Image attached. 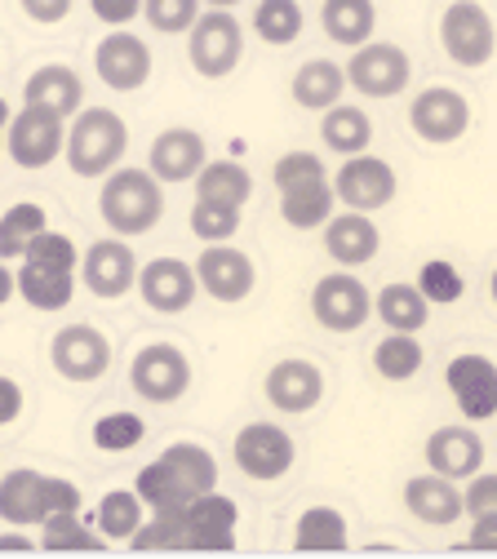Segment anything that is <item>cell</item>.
Returning a JSON list of instances; mask_svg holds the SVG:
<instances>
[{
	"instance_id": "obj_1",
	"label": "cell",
	"mask_w": 497,
	"mask_h": 559,
	"mask_svg": "<svg viewBox=\"0 0 497 559\" xmlns=\"http://www.w3.org/2000/svg\"><path fill=\"white\" fill-rule=\"evenodd\" d=\"M209 488H218V462L204 444L178 440L169 444L156 462H147L133 479V493L142 498V507L156 511V507H174V502H191Z\"/></svg>"
},
{
	"instance_id": "obj_2",
	"label": "cell",
	"mask_w": 497,
	"mask_h": 559,
	"mask_svg": "<svg viewBox=\"0 0 497 559\" xmlns=\"http://www.w3.org/2000/svg\"><path fill=\"white\" fill-rule=\"evenodd\" d=\"M98 209L116 236L133 240V236H147L156 231L161 214H165V187L152 169H111L98 195Z\"/></svg>"
},
{
	"instance_id": "obj_3",
	"label": "cell",
	"mask_w": 497,
	"mask_h": 559,
	"mask_svg": "<svg viewBox=\"0 0 497 559\" xmlns=\"http://www.w3.org/2000/svg\"><path fill=\"white\" fill-rule=\"evenodd\" d=\"M129 152V124L107 111V107H85L71 116V129H67V165L71 174L81 178H107Z\"/></svg>"
},
{
	"instance_id": "obj_4",
	"label": "cell",
	"mask_w": 497,
	"mask_h": 559,
	"mask_svg": "<svg viewBox=\"0 0 497 559\" xmlns=\"http://www.w3.org/2000/svg\"><path fill=\"white\" fill-rule=\"evenodd\" d=\"M240 53H245V27L232 10H204L187 32V58L204 81L232 76L240 67Z\"/></svg>"
},
{
	"instance_id": "obj_5",
	"label": "cell",
	"mask_w": 497,
	"mask_h": 559,
	"mask_svg": "<svg viewBox=\"0 0 497 559\" xmlns=\"http://www.w3.org/2000/svg\"><path fill=\"white\" fill-rule=\"evenodd\" d=\"M67 147V120L45 111V107H27L10 116L5 124V152L19 169H49Z\"/></svg>"
},
{
	"instance_id": "obj_6",
	"label": "cell",
	"mask_w": 497,
	"mask_h": 559,
	"mask_svg": "<svg viewBox=\"0 0 497 559\" xmlns=\"http://www.w3.org/2000/svg\"><path fill=\"white\" fill-rule=\"evenodd\" d=\"M236 524H240L236 498L209 488V493L182 502V550L227 555V550H236Z\"/></svg>"
},
{
	"instance_id": "obj_7",
	"label": "cell",
	"mask_w": 497,
	"mask_h": 559,
	"mask_svg": "<svg viewBox=\"0 0 497 559\" xmlns=\"http://www.w3.org/2000/svg\"><path fill=\"white\" fill-rule=\"evenodd\" d=\"M409 81H413L409 53L387 40H365L346 62V85H355V94L365 98H395L409 90Z\"/></svg>"
},
{
	"instance_id": "obj_8",
	"label": "cell",
	"mask_w": 497,
	"mask_h": 559,
	"mask_svg": "<svg viewBox=\"0 0 497 559\" xmlns=\"http://www.w3.org/2000/svg\"><path fill=\"white\" fill-rule=\"evenodd\" d=\"M129 382H133V391L142 400L174 404L191 386V360H187L182 346H174V342H152V346H142V352L133 356Z\"/></svg>"
},
{
	"instance_id": "obj_9",
	"label": "cell",
	"mask_w": 497,
	"mask_h": 559,
	"mask_svg": "<svg viewBox=\"0 0 497 559\" xmlns=\"http://www.w3.org/2000/svg\"><path fill=\"white\" fill-rule=\"evenodd\" d=\"M311 316L329 333H355V329H360L374 316V298L360 285V275L342 266V271L316 280V289H311Z\"/></svg>"
},
{
	"instance_id": "obj_10",
	"label": "cell",
	"mask_w": 497,
	"mask_h": 559,
	"mask_svg": "<svg viewBox=\"0 0 497 559\" xmlns=\"http://www.w3.org/2000/svg\"><path fill=\"white\" fill-rule=\"evenodd\" d=\"M440 45L458 67H484L497 53V27L480 0H453L440 19Z\"/></svg>"
},
{
	"instance_id": "obj_11",
	"label": "cell",
	"mask_w": 497,
	"mask_h": 559,
	"mask_svg": "<svg viewBox=\"0 0 497 559\" xmlns=\"http://www.w3.org/2000/svg\"><path fill=\"white\" fill-rule=\"evenodd\" d=\"M49 365L67 382H98L111 365V342L94 324H67L49 342Z\"/></svg>"
},
{
	"instance_id": "obj_12",
	"label": "cell",
	"mask_w": 497,
	"mask_h": 559,
	"mask_svg": "<svg viewBox=\"0 0 497 559\" xmlns=\"http://www.w3.org/2000/svg\"><path fill=\"white\" fill-rule=\"evenodd\" d=\"M409 124H413V133L422 138V143L449 147L471 129V103L449 85H431L409 103Z\"/></svg>"
},
{
	"instance_id": "obj_13",
	"label": "cell",
	"mask_w": 497,
	"mask_h": 559,
	"mask_svg": "<svg viewBox=\"0 0 497 559\" xmlns=\"http://www.w3.org/2000/svg\"><path fill=\"white\" fill-rule=\"evenodd\" d=\"M232 453H236V466H240L249 479H262V484L284 479V475H289V466H294V457H298L294 436L280 431V427H271V423H249V427H240Z\"/></svg>"
},
{
	"instance_id": "obj_14",
	"label": "cell",
	"mask_w": 497,
	"mask_h": 559,
	"mask_svg": "<svg viewBox=\"0 0 497 559\" xmlns=\"http://www.w3.org/2000/svg\"><path fill=\"white\" fill-rule=\"evenodd\" d=\"M94 72L103 76V85L107 90H116V94H133V90H142L152 81V49H147V40L142 36H133V32H111L107 40H98V49H94Z\"/></svg>"
},
{
	"instance_id": "obj_15",
	"label": "cell",
	"mask_w": 497,
	"mask_h": 559,
	"mask_svg": "<svg viewBox=\"0 0 497 559\" xmlns=\"http://www.w3.org/2000/svg\"><path fill=\"white\" fill-rule=\"evenodd\" d=\"M133 289L142 294V302H147L152 311L182 316L200 294V280H196V266H187L182 258H152L138 271Z\"/></svg>"
},
{
	"instance_id": "obj_16",
	"label": "cell",
	"mask_w": 497,
	"mask_h": 559,
	"mask_svg": "<svg viewBox=\"0 0 497 559\" xmlns=\"http://www.w3.org/2000/svg\"><path fill=\"white\" fill-rule=\"evenodd\" d=\"M333 195L346 204V209H360V214H374V209L391 204L395 200V169L369 152L360 156H346L338 178H333Z\"/></svg>"
},
{
	"instance_id": "obj_17",
	"label": "cell",
	"mask_w": 497,
	"mask_h": 559,
	"mask_svg": "<svg viewBox=\"0 0 497 559\" xmlns=\"http://www.w3.org/2000/svg\"><path fill=\"white\" fill-rule=\"evenodd\" d=\"M196 280L200 294H209L213 302H245L258 285V271L249 262V253H240L236 245H209L196 262Z\"/></svg>"
},
{
	"instance_id": "obj_18",
	"label": "cell",
	"mask_w": 497,
	"mask_h": 559,
	"mask_svg": "<svg viewBox=\"0 0 497 559\" xmlns=\"http://www.w3.org/2000/svg\"><path fill=\"white\" fill-rule=\"evenodd\" d=\"M445 386L458 400L462 417H471V423H488V417H497V365L488 356H458V360H449Z\"/></svg>"
},
{
	"instance_id": "obj_19",
	"label": "cell",
	"mask_w": 497,
	"mask_h": 559,
	"mask_svg": "<svg viewBox=\"0 0 497 559\" xmlns=\"http://www.w3.org/2000/svg\"><path fill=\"white\" fill-rule=\"evenodd\" d=\"M81 280H85V289H90L94 298H103V302L125 298V294L133 289V280H138V258H133V249L125 245V236H120V240H98V245H90L85 258H81Z\"/></svg>"
},
{
	"instance_id": "obj_20",
	"label": "cell",
	"mask_w": 497,
	"mask_h": 559,
	"mask_svg": "<svg viewBox=\"0 0 497 559\" xmlns=\"http://www.w3.org/2000/svg\"><path fill=\"white\" fill-rule=\"evenodd\" d=\"M204 160H209L204 133L200 129H187V124H174V129L156 133V143L147 152V169L161 182H191Z\"/></svg>"
},
{
	"instance_id": "obj_21",
	"label": "cell",
	"mask_w": 497,
	"mask_h": 559,
	"mask_svg": "<svg viewBox=\"0 0 497 559\" xmlns=\"http://www.w3.org/2000/svg\"><path fill=\"white\" fill-rule=\"evenodd\" d=\"M324 249H329V258H333L338 266L355 271V266H365V262L378 258L382 231H378L374 218L360 214V209H346V214H333V218L324 223Z\"/></svg>"
},
{
	"instance_id": "obj_22",
	"label": "cell",
	"mask_w": 497,
	"mask_h": 559,
	"mask_svg": "<svg viewBox=\"0 0 497 559\" xmlns=\"http://www.w3.org/2000/svg\"><path fill=\"white\" fill-rule=\"evenodd\" d=\"M262 391L280 413H311L324 395V373L311 360H280L267 369Z\"/></svg>"
},
{
	"instance_id": "obj_23",
	"label": "cell",
	"mask_w": 497,
	"mask_h": 559,
	"mask_svg": "<svg viewBox=\"0 0 497 559\" xmlns=\"http://www.w3.org/2000/svg\"><path fill=\"white\" fill-rule=\"evenodd\" d=\"M23 103H27V107H45V111L71 120V116L85 107V81L76 76V67H67V62H45V67H36V72L27 76V85H23Z\"/></svg>"
},
{
	"instance_id": "obj_24",
	"label": "cell",
	"mask_w": 497,
	"mask_h": 559,
	"mask_svg": "<svg viewBox=\"0 0 497 559\" xmlns=\"http://www.w3.org/2000/svg\"><path fill=\"white\" fill-rule=\"evenodd\" d=\"M404 507L413 520L431 524V528H445L453 520H462V488L458 479L449 475H436V471H422L404 484Z\"/></svg>"
},
{
	"instance_id": "obj_25",
	"label": "cell",
	"mask_w": 497,
	"mask_h": 559,
	"mask_svg": "<svg viewBox=\"0 0 497 559\" xmlns=\"http://www.w3.org/2000/svg\"><path fill=\"white\" fill-rule=\"evenodd\" d=\"M484 466V440L466 427H440L426 440V471L449 475V479H471Z\"/></svg>"
},
{
	"instance_id": "obj_26",
	"label": "cell",
	"mask_w": 497,
	"mask_h": 559,
	"mask_svg": "<svg viewBox=\"0 0 497 559\" xmlns=\"http://www.w3.org/2000/svg\"><path fill=\"white\" fill-rule=\"evenodd\" d=\"M14 285L32 311H62L71 294H76V271H58V266H40L23 258V266L14 271Z\"/></svg>"
},
{
	"instance_id": "obj_27",
	"label": "cell",
	"mask_w": 497,
	"mask_h": 559,
	"mask_svg": "<svg viewBox=\"0 0 497 559\" xmlns=\"http://www.w3.org/2000/svg\"><path fill=\"white\" fill-rule=\"evenodd\" d=\"M333 182L329 178H311V182H298L289 191H280V218L289 223L294 231H316L333 218Z\"/></svg>"
},
{
	"instance_id": "obj_28",
	"label": "cell",
	"mask_w": 497,
	"mask_h": 559,
	"mask_svg": "<svg viewBox=\"0 0 497 559\" xmlns=\"http://www.w3.org/2000/svg\"><path fill=\"white\" fill-rule=\"evenodd\" d=\"M40 484H45V475L32 471V466H14V471L0 475V520L14 524V528L40 524V520H45Z\"/></svg>"
},
{
	"instance_id": "obj_29",
	"label": "cell",
	"mask_w": 497,
	"mask_h": 559,
	"mask_svg": "<svg viewBox=\"0 0 497 559\" xmlns=\"http://www.w3.org/2000/svg\"><path fill=\"white\" fill-rule=\"evenodd\" d=\"M294 103L307 111H329L333 103H342L346 94V67H338L333 58H307L294 72Z\"/></svg>"
},
{
	"instance_id": "obj_30",
	"label": "cell",
	"mask_w": 497,
	"mask_h": 559,
	"mask_svg": "<svg viewBox=\"0 0 497 559\" xmlns=\"http://www.w3.org/2000/svg\"><path fill=\"white\" fill-rule=\"evenodd\" d=\"M191 187H196V200L223 204V209H245L253 195V178L240 160H204Z\"/></svg>"
},
{
	"instance_id": "obj_31",
	"label": "cell",
	"mask_w": 497,
	"mask_h": 559,
	"mask_svg": "<svg viewBox=\"0 0 497 559\" xmlns=\"http://www.w3.org/2000/svg\"><path fill=\"white\" fill-rule=\"evenodd\" d=\"M320 27H324V36L333 45L360 49L365 40H374L378 10H374V0H324L320 5Z\"/></svg>"
},
{
	"instance_id": "obj_32",
	"label": "cell",
	"mask_w": 497,
	"mask_h": 559,
	"mask_svg": "<svg viewBox=\"0 0 497 559\" xmlns=\"http://www.w3.org/2000/svg\"><path fill=\"white\" fill-rule=\"evenodd\" d=\"M351 546V528H346V515L338 507H311L298 515L294 524V550L303 555H338Z\"/></svg>"
},
{
	"instance_id": "obj_33",
	"label": "cell",
	"mask_w": 497,
	"mask_h": 559,
	"mask_svg": "<svg viewBox=\"0 0 497 559\" xmlns=\"http://www.w3.org/2000/svg\"><path fill=\"white\" fill-rule=\"evenodd\" d=\"M40 550L49 555H98L107 550V537L94 533L81 511H54L40 520Z\"/></svg>"
},
{
	"instance_id": "obj_34",
	"label": "cell",
	"mask_w": 497,
	"mask_h": 559,
	"mask_svg": "<svg viewBox=\"0 0 497 559\" xmlns=\"http://www.w3.org/2000/svg\"><path fill=\"white\" fill-rule=\"evenodd\" d=\"M320 138H324V147L338 152V156H360V152H369V143H374V120H369L360 107L333 103V107L320 116Z\"/></svg>"
},
{
	"instance_id": "obj_35",
	"label": "cell",
	"mask_w": 497,
	"mask_h": 559,
	"mask_svg": "<svg viewBox=\"0 0 497 559\" xmlns=\"http://www.w3.org/2000/svg\"><path fill=\"white\" fill-rule=\"evenodd\" d=\"M374 311L395 333H417V329H426V320H431V302L422 298L417 285H387L374 298Z\"/></svg>"
},
{
	"instance_id": "obj_36",
	"label": "cell",
	"mask_w": 497,
	"mask_h": 559,
	"mask_svg": "<svg viewBox=\"0 0 497 559\" xmlns=\"http://www.w3.org/2000/svg\"><path fill=\"white\" fill-rule=\"evenodd\" d=\"M422 360H426V352H422L417 333H395V329H391V333L374 346V369H378L387 382H409V378H417Z\"/></svg>"
},
{
	"instance_id": "obj_37",
	"label": "cell",
	"mask_w": 497,
	"mask_h": 559,
	"mask_svg": "<svg viewBox=\"0 0 497 559\" xmlns=\"http://www.w3.org/2000/svg\"><path fill=\"white\" fill-rule=\"evenodd\" d=\"M129 546L138 555H178L182 550V502L174 507H156L147 524H138Z\"/></svg>"
},
{
	"instance_id": "obj_38",
	"label": "cell",
	"mask_w": 497,
	"mask_h": 559,
	"mask_svg": "<svg viewBox=\"0 0 497 559\" xmlns=\"http://www.w3.org/2000/svg\"><path fill=\"white\" fill-rule=\"evenodd\" d=\"M49 227L45 209L36 200H19L0 214V258H23V249Z\"/></svg>"
},
{
	"instance_id": "obj_39",
	"label": "cell",
	"mask_w": 497,
	"mask_h": 559,
	"mask_svg": "<svg viewBox=\"0 0 497 559\" xmlns=\"http://www.w3.org/2000/svg\"><path fill=\"white\" fill-rule=\"evenodd\" d=\"M303 27H307V14L298 0H262L253 10V32L267 45H294L303 36Z\"/></svg>"
},
{
	"instance_id": "obj_40",
	"label": "cell",
	"mask_w": 497,
	"mask_h": 559,
	"mask_svg": "<svg viewBox=\"0 0 497 559\" xmlns=\"http://www.w3.org/2000/svg\"><path fill=\"white\" fill-rule=\"evenodd\" d=\"M138 524H142V498L133 493V488H116V493H107L98 502V533L107 542H120V537L129 542Z\"/></svg>"
},
{
	"instance_id": "obj_41",
	"label": "cell",
	"mask_w": 497,
	"mask_h": 559,
	"mask_svg": "<svg viewBox=\"0 0 497 559\" xmlns=\"http://www.w3.org/2000/svg\"><path fill=\"white\" fill-rule=\"evenodd\" d=\"M142 436H147V423H142L138 413L129 408H116V413H103L94 423V444L103 453H129L142 444Z\"/></svg>"
},
{
	"instance_id": "obj_42",
	"label": "cell",
	"mask_w": 497,
	"mask_h": 559,
	"mask_svg": "<svg viewBox=\"0 0 497 559\" xmlns=\"http://www.w3.org/2000/svg\"><path fill=\"white\" fill-rule=\"evenodd\" d=\"M417 289L431 307H449V302L462 298L466 280L449 258H431V262H422V271H417Z\"/></svg>"
},
{
	"instance_id": "obj_43",
	"label": "cell",
	"mask_w": 497,
	"mask_h": 559,
	"mask_svg": "<svg viewBox=\"0 0 497 559\" xmlns=\"http://www.w3.org/2000/svg\"><path fill=\"white\" fill-rule=\"evenodd\" d=\"M240 214L245 209H223V204L196 200L191 204V236L204 240V245H227L240 231Z\"/></svg>"
},
{
	"instance_id": "obj_44",
	"label": "cell",
	"mask_w": 497,
	"mask_h": 559,
	"mask_svg": "<svg viewBox=\"0 0 497 559\" xmlns=\"http://www.w3.org/2000/svg\"><path fill=\"white\" fill-rule=\"evenodd\" d=\"M200 5L204 0H142V19H147L152 32H161V36H182L204 14Z\"/></svg>"
},
{
	"instance_id": "obj_45",
	"label": "cell",
	"mask_w": 497,
	"mask_h": 559,
	"mask_svg": "<svg viewBox=\"0 0 497 559\" xmlns=\"http://www.w3.org/2000/svg\"><path fill=\"white\" fill-rule=\"evenodd\" d=\"M23 258H27V262H40V266H58V271H76V262H81V253H76V245H71V236L49 231V227L23 249Z\"/></svg>"
},
{
	"instance_id": "obj_46",
	"label": "cell",
	"mask_w": 497,
	"mask_h": 559,
	"mask_svg": "<svg viewBox=\"0 0 497 559\" xmlns=\"http://www.w3.org/2000/svg\"><path fill=\"white\" fill-rule=\"evenodd\" d=\"M271 178H275V187H280V191H289V187H298V182L329 178V174H324V165H320V156H316V152H289V156H280V160H275Z\"/></svg>"
},
{
	"instance_id": "obj_47",
	"label": "cell",
	"mask_w": 497,
	"mask_h": 559,
	"mask_svg": "<svg viewBox=\"0 0 497 559\" xmlns=\"http://www.w3.org/2000/svg\"><path fill=\"white\" fill-rule=\"evenodd\" d=\"M462 511L480 515V511H497V471H475L462 488Z\"/></svg>"
},
{
	"instance_id": "obj_48",
	"label": "cell",
	"mask_w": 497,
	"mask_h": 559,
	"mask_svg": "<svg viewBox=\"0 0 497 559\" xmlns=\"http://www.w3.org/2000/svg\"><path fill=\"white\" fill-rule=\"evenodd\" d=\"M40 502H45V515H54V511H81V488L71 484V479H62V475H45V484H40Z\"/></svg>"
},
{
	"instance_id": "obj_49",
	"label": "cell",
	"mask_w": 497,
	"mask_h": 559,
	"mask_svg": "<svg viewBox=\"0 0 497 559\" xmlns=\"http://www.w3.org/2000/svg\"><path fill=\"white\" fill-rule=\"evenodd\" d=\"M462 550L497 555V511H480V515H471V533H466Z\"/></svg>"
},
{
	"instance_id": "obj_50",
	"label": "cell",
	"mask_w": 497,
	"mask_h": 559,
	"mask_svg": "<svg viewBox=\"0 0 497 559\" xmlns=\"http://www.w3.org/2000/svg\"><path fill=\"white\" fill-rule=\"evenodd\" d=\"M90 5L107 27H125V23H133L142 14V0H90Z\"/></svg>"
},
{
	"instance_id": "obj_51",
	"label": "cell",
	"mask_w": 497,
	"mask_h": 559,
	"mask_svg": "<svg viewBox=\"0 0 497 559\" xmlns=\"http://www.w3.org/2000/svg\"><path fill=\"white\" fill-rule=\"evenodd\" d=\"M23 5V14L32 19V23H40V27H54V23H62L67 14H71V0H19Z\"/></svg>"
},
{
	"instance_id": "obj_52",
	"label": "cell",
	"mask_w": 497,
	"mask_h": 559,
	"mask_svg": "<svg viewBox=\"0 0 497 559\" xmlns=\"http://www.w3.org/2000/svg\"><path fill=\"white\" fill-rule=\"evenodd\" d=\"M19 417H23V386H19V378L0 373V427L19 423Z\"/></svg>"
},
{
	"instance_id": "obj_53",
	"label": "cell",
	"mask_w": 497,
	"mask_h": 559,
	"mask_svg": "<svg viewBox=\"0 0 497 559\" xmlns=\"http://www.w3.org/2000/svg\"><path fill=\"white\" fill-rule=\"evenodd\" d=\"M32 550H36V542L23 537V533H5V537H0V555H32Z\"/></svg>"
},
{
	"instance_id": "obj_54",
	"label": "cell",
	"mask_w": 497,
	"mask_h": 559,
	"mask_svg": "<svg viewBox=\"0 0 497 559\" xmlns=\"http://www.w3.org/2000/svg\"><path fill=\"white\" fill-rule=\"evenodd\" d=\"M14 294H19V285H14V271L5 266V258H0V307H5Z\"/></svg>"
},
{
	"instance_id": "obj_55",
	"label": "cell",
	"mask_w": 497,
	"mask_h": 559,
	"mask_svg": "<svg viewBox=\"0 0 497 559\" xmlns=\"http://www.w3.org/2000/svg\"><path fill=\"white\" fill-rule=\"evenodd\" d=\"M10 116H14V111H10V103H5V94H0V129H5V124H10Z\"/></svg>"
},
{
	"instance_id": "obj_56",
	"label": "cell",
	"mask_w": 497,
	"mask_h": 559,
	"mask_svg": "<svg viewBox=\"0 0 497 559\" xmlns=\"http://www.w3.org/2000/svg\"><path fill=\"white\" fill-rule=\"evenodd\" d=\"M204 5H213V10H232V5H240V0H204Z\"/></svg>"
},
{
	"instance_id": "obj_57",
	"label": "cell",
	"mask_w": 497,
	"mask_h": 559,
	"mask_svg": "<svg viewBox=\"0 0 497 559\" xmlns=\"http://www.w3.org/2000/svg\"><path fill=\"white\" fill-rule=\"evenodd\" d=\"M488 294H493V302H497V271L488 275Z\"/></svg>"
}]
</instances>
